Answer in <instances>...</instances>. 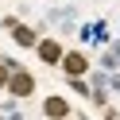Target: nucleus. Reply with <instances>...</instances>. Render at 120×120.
Returning a JSON list of instances; mask_svg holds the SVG:
<instances>
[{
  "label": "nucleus",
  "mask_w": 120,
  "mask_h": 120,
  "mask_svg": "<svg viewBox=\"0 0 120 120\" xmlns=\"http://www.w3.org/2000/svg\"><path fill=\"white\" fill-rule=\"evenodd\" d=\"M8 93L12 97H31L35 93V78L27 70H12V78H8Z\"/></svg>",
  "instance_id": "f257e3e1"
},
{
  "label": "nucleus",
  "mask_w": 120,
  "mask_h": 120,
  "mask_svg": "<svg viewBox=\"0 0 120 120\" xmlns=\"http://www.w3.org/2000/svg\"><path fill=\"white\" fill-rule=\"evenodd\" d=\"M43 116L47 120H66L70 116V105H66L62 97H47V101H43Z\"/></svg>",
  "instance_id": "f03ea898"
},
{
  "label": "nucleus",
  "mask_w": 120,
  "mask_h": 120,
  "mask_svg": "<svg viewBox=\"0 0 120 120\" xmlns=\"http://www.w3.org/2000/svg\"><path fill=\"white\" fill-rule=\"evenodd\" d=\"M62 70L70 74V78H81V74L89 70V62H85V54H78V50H70V54L62 58Z\"/></svg>",
  "instance_id": "7ed1b4c3"
},
{
  "label": "nucleus",
  "mask_w": 120,
  "mask_h": 120,
  "mask_svg": "<svg viewBox=\"0 0 120 120\" xmlns=\"http://www.w3.org/2000/svg\"><path fill=\"white\" fill-rule=\"evenodd\" d=\"M39 58H43V62H62L66 54H62V47H58L54 39H43L39 43Z\"/></svg>",
  "instance_id": "20e7f679"
},
{
  "label": "nucleus",
  "mask_w": 120,
  "mask_h": 120,
  "mask_svg": "<svg viewBox=\"0 0 120 120\" xmlns=\"http://www.w3.org/2000/svg\"><path fill=\"white\" fill-rule=\"evenodd\" d=\"M12 31H16V43H19V47H39V43H35V31H31V27L12 23Z\"/></svg>",
  "instance_id": "39448f33"
},
{
  "label": "nucleus",
  "mask_w": 120,
  "mask_h": 120,
  "mask_svg": "<svg viewBox=\"0 0 120 120\" xmlns=\"http://www.w3.org/2000/svg\"><path fill=\"white\" fill-rule=\"evenodd\" d=\"M116 66H120V54H112V50H105V54H101V70H116Z\"/></svg>",
  "instance_id": "423d86ee"
},
{
  "label": "nucleus",
  "mask_w": 120,
  "mask_h": 120,
  "mask_svg": "<svg viewBox=\"0 0 120 120\" xmlns=\"http://www.w3.org/2000/svg\"><path fill=\"white\" fill-rule=\"evenodd\" d=\"M4 120H23V116H19V112H16V105H12V101L4 105Z\"/></svg>",
  "instance_id": "0eeeda50"
},
{
  "label": "nucleus",
  "mask_w": 120,
  "mask_h": 120,
  "mask_svg": "<svg viewBox=\"0 0 120 120\" xmlns=\"http://www.w3.org/2000/svg\"><path fill=\"white\" fill-rule=\"evenodd\" d=\"M8 78H12V70H8V62L0 66V89H8Z\"/></svg>",
  "instance_id": "6e6552de"
},
{
  "label": "nucleus",
  "mask_w": 120,
  "mask_h": 120,
  "mask_svg": "<svg viewBox=\"0 0 120 120\" xmlns=\"http://www.w3.org/2000/svg\"><path fill=\"white\" fill-rule=\"evenodd\" d=\"M109 89H120V74H116V70L109 74Z\"/></svg>",
  "instance_id": "1a4fd4ad"
},
{
  "label": "nucleus",
  "mask_w": 120,
  "mask_h": 120,
  "mask_svg": "<svg viewBox=\"0 0 120 120\" xmlns=\"http://www.w3.org/2000/svg\"><path fill=\"white\" fill-rule=\"evenodd\" d=\"M112 54H120V43H112Z\"/></svg>",
  "instance_id": "9d476101"
}]
</instances>
